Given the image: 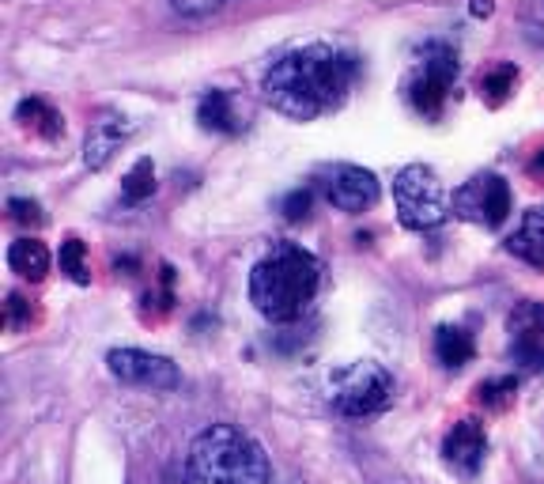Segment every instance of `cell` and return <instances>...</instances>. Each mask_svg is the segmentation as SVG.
Returning <instances> with one entry per match:
<instances>
[{
    "mask_svg": "<svg viewBox=\"0 0 544 484\" xmlns=\"http://www.w3.org/2000/svg\"><path fill=\"white\" fill-rule=\"evenodd\" d=\"M356 61L325 42H310L276 57L261 80L265 103L291 121H314L337 110L352 87Z\"/></svg>",
    "mask_w": 544,
    "mask_h": 484,
    "instance_id": "cell-1",
    "label": "cell"
},
{
    "mask_svg": "<svg viewBox=\"0 0 544 484\" xmlns=\"http://www.w3.org/2000/svg\"><path fill=\"white\" fill-rule=\"evenodd\" d=\"M322 288V261L299 242H276L250 269V303L269 322H295Z\"/></svg>",
    "mask_w": 544,
    "mask_h": 484,
    "instance_id": "cell-2",
    "label": "cell"
},
{
    "mask_svg": "<svg viewBox=\"0 0 544 484\" xmlns=\"http://www.w3.org/2000/svg\"><path fill=\"white\" fill-rule=\"evenodd\" d=\"M186 484H272L269 458L254 435L235 424H212L189 447Z\"/></svg>",
    "mask_w": 544,
    "mask_h": 484,
    "instance_id": "cell-3",
    "label": "cell"
},
{
    "mask_svg": "<svg viewBox=\"0 0 544 484\" xmlns=\"http://www.w3.org/2000/svg\"><path fill=\"white\" fill-rule=\"evenodd\" d=\"M393 205H397V220L408 231H431L450 216V197L439 174L424 167V163H408L393 178Z\"/></svg>",
    "mask_w": 544,
    "mask_h": 484,
    "instance_id": "cell-4",
    "label": "cell"
},
{
    "mask_svg": "<svg viewBox=\"0 0 544 484\" xmlns=\"http://www.w3.org/2000/svg\"><path fill=\"white\" fill-rule=\"evenodd\" d=\"M393 398V375L374 360L348 363L329 375V405L340 416L382 413Z\"/></svg>",
    "mask_w": 544,
    "mask_h": 484,
    "instance_id": "cell-5",
    "label": "cell"
},
{
    "mask_svg": "<svg viewBox=\"0 0 544 484\" xmlns=\"http://www.w3.org/2000/svg\"><path fill=\"white\" fill-rule=\"evenodd\" d=\"M454 80H458V53L450 46H442V42H431L416 76L408 80V103L416 106L424 118H442V106H446V95H450Z\"/></svg>",
    "mask_w": 544,
    "mask_h": 484,
    "instance_id": "cell-6",
    "label": "cell"
},
{
    "mask_svg": "<svg viewBox=\"0 0 544 484\" xmlns=\"http://www.w3.org/2000/svg\"><path fill=\"white\" fill-rule=\"evenodd\" d=\"M450 208H454V216L469 220V224L499 227L507 224L510 216V186L499 174H476L454 193Z\"/></svg>",
    "mask_w": 544,
    "mask_h": 484,
    "instance_id": "cell-7",
    "label": "cell"
},
{
    "mask_svg": "<svg viewBox=\"0 0 544 484\" xmlns=\"http://www.w3.org/2000/svg\"><path fill=\"white\" fill-rule=\"evenodd\" d=\"M106 367L118 382L144 386V390H178L182 386L178 367L167 356H155V352H144V348H114L106 356Z\"/></svg>",
    "mask_w": 544,
    "mask_h": 484,
    "instance_id": "cell-8",
    "label": "cell"
},
{
    "mask_svg": "<svg viewBox=\"0 0 544 484\" xmlns=\"http://www.w3.org/2000/svg\"><path fill=\"white\" fill-rule=\"evenodd\" d=\"M510 329V356L529 371L544 367V303H518L507 318Z\"/></svg>",
    "mask_w": 544,
    "mask_h": 484,
    "instance_id": "cell-9",
    "label": "cell"
},
{
    "mask_svg": "<svg viewBox=\"0 0 544 484\" xmlns=\"http://www.w3.org/2000/svg\"><path fill=\"white\" fill-rule=\"evenodd\" d=\"M325 197L340 212H363V208H371L378 201V178L371 171H363V167L337 163L333 171L325 174Z\"/></svg>",
    "mask_w": 544,
    "mask_h": 484,
    "instance_id": "cell-10",
    "label": "cell"
},
{
    "mask_svg": "<svg viewBox=\"0 0 544 484\" xmlns=\"http://www.w3.org/2000/svg\"><path fill=\"white\" fill-rule=\"evenodd\" d=\"M442 454L461 477H476L480 466H484V454H488V435L480 428V420L454 424V432L446 435V443H442Z\"/></svg>",
    "mask_w": 544,
    "mask_h": 484,
    "instance_id": "cell-11",
    "label": "cell"
},
{
    "mask_svg": "<svg viewBox=\"0 0 544 484\" xmlns=\"http://www.w3.org/2000/svg\"><path fill=\"white\" fill-rule=\"evenodd\" d=\"M133 137V121L129 118H99L87 129L84 140V163L87 171H102L110 159L121 152V144Z\"/></svg>",
    "mask_w": 544,
    "mask_h": 484,
    "instance_id": "cell-12",
    "label": "cell"
},
{
    "mask_svg": "<svg viewBox=\"0 0 544 484\" xmlns=\"http://www.w3.org/2000/svg\"><path fill=\"white\" fill-rule=\"evenodd\" d=\"M507 250L514 258L544 269V208H529L522 216V227L507 239Z\"/></svg>",
    "mask_w": 544,
    "mask_h": 484,
    "instance_id": "cell-13",
    "label": "cell"
},
{
    "mask_svg": "<svg viewBox=\"0 0 544 484\" xmlns=\"http://www.w3.org/2000/svg\"><path fill=\"white\" fill-rule=\"evenodd\" d=\"M16 121L23 129H31V133H38V137H46V140H57L65 133V118H61L46 99H23V103L16 106Z\"/></svg>",
    "mask_w": 544,
    "mask_h": 484,
    "instance_id": "cell-14",
    "label": "cell"
},
{
    "mask_svg": "<svg viewBox=\"0 0 544 484\" xmlns=\"http://www.w3.org/2000/svg\"><path fill=\"white\" fill-rule=\"evenodd\" d=\"M197 121L212 133H238V114L231 91H208L197 103Z\"/></svg>",
    "mask_w": 544,
    "mask_h": 484,
    "instance_id": "cell-15",
    "label": "cell"
},
{
    "mask_svg": "<svg viewBox=\"0 0 544 484\" xmlns=\"http://www.w3.org/2000/svg\"><path fill=\"white\" fill-rule=\"evenodd\" d=\"M435 356H439V363L450 367V371L465 367V363L476 356L473 333H465L461 326H439V333H435Z\"/></svg>",
    "mask_w": 544,
    "mask_h": 484,
    "instance_id": "cell-16",
    "label": "cell"
},
{
    "mask_svg": "<svg viewBox=\"0 0 544 484\" xmlns=\"http://www.w3.org/2000/svg\"><path fill=\"white\" fill-rule=\"evenodd\" d=\"M8 265H12V273H19L23 280H42L50 273V250L38 239H19L12 242V250H8Z\"/></svg>",
    "mask_w": 544,
    "mask_h": 484,
    "instance_id": "cell-17",
    "label": "cell"
},
{
    "mask_svg": "<svg viewBox=\"0 0 544 484\" xmlns=\"http://www.w3.org/2000/svg\"><path fill=\"white\" fill-rule=\"evenodd\" d=\"M152 193H155L152 159H136L133 171L125 174V182H121V201H125V205H144Z\"/></svg>",
    "mask_w": 544,
    "mask_h": 484,
    "instance_id": "cell-18",
    "label": "cell"
},
{
    "mask_svg": "<svg viewBox=\"0 0 544 484\" xmlns=\"http://www.w3.org/2000/svg\"><path fill=\"white\" fill-rule=\"evenodd\" d=\"M514 84H518V69L514 65H499V69L480 76V99L488 106H503L510 99Z\"/></svg>",
    "mask_w": 544,
    "mask_h": 484,
    "instance_id": "cell-19",
    "label": "cell"
},
{
    "mask_svg": "<svg viewBox=\"0 0 544 484\" xmlns=\"http://www.w3.org/2000/svg\"><path fill=\"white\" fill-rule=\"evenodd\" d=\"M61 273H68V280H76V284H91V273H87V246L80 239L61 242Z\"/></svg>",
    "mask_w": 544,
    "mask_h": 484,
    "instance_id": "cell-20",
    "label": "cell"
},
{
    "mask_svg": "<svg viewBox=\"0 0 544 484\" xmlns=\"http://www.w3.org/2000/svg\"><path fill=\"white\" fill-rule=\"evenodd\" d=\"M514 390H518L514 379H492L476 386V398H480V405H488V409H507L510 401H514Z\"/></svg>",
    "mask_w": 544,
    "mask_h": 484,
    "instance_id": "cell-21",
    "label": "cell"
},
{
    "mask_svg": "<svg viewBox=\"0 0 544 484\" xmlns=\"http://www.w3.org/2000/svg\"><path fill=\"white\" fill-rule=\"evenodd\" d=\"M8 212H12V220L23 227H42L46 224V216H42V205L38 201H27V197H12L8 201Z\"/></svg>",
    "mask_w": 544,
    "mask_h": 484,
    "instance_id": "cell-22",
    "label": "cell"
},
{
    "mask_svg": "<svg viewBox=\"0 0 544 484\" xmlns=\"http://www.w3.org/2000/svg\"><path fill=\"white\" fill-rule=\"evenodd\" d=\"M310 190H295V193H288L284 197V216H288L291 224H299V220H306L310 216Z\"/></svg>",
    "mask_w": 544,
    "mask_h": 484,
    "instance_id": "cell-23",
    "label": "cell"
},
{
    "mask_svg": "<svg viewBox=\"0 0 544 484\" xmlns=\"http://www.w3.org/2000/svg\"><path fill=\"white\" fill-rule=\"evenodd\" d=\"M223 4L227 0H170V8L182 12V16H208V12H216Z\"/></svg>",
    "mask_w": 544,
    "mask_h": 484,
    "instance_id": "cell-24",
    "label": "cell"
},
{
    "mask_svg": "<svg viewBox=\"0 0 544 484\" xmlns=\"http://www.w3.org/2000/svg\"><path fill=\"white\" fill-rule=\"evenodd\" d=\"M4 322L12 329L27 326V322H31V303H27L23 295H8V314H4Z\"/></svg>",
    "mask_w": 544,
    "mask_h": 484,
    "instance_id": "cell-25",
    "label": "cell"
},
{
    "mask_svg": "<svg viewBox=\"0 0 544 484\" xmlns=\"http://www.w3.org/2000/svg\"><path fill=\"white\" fill-rule=\"evenodd\" d=\"M529 31L537 38H544V0H533V4H529Z\"/></svg>",
    "mask_w": 544,
    "mask_h": 484,
    "instance_id": "cell-26",
    "label": "cell"
},
{
    "mask_svg": "<svg viewBox=\"0 0 544 484\" xmlns=\"http://www.w3.org/2000/svg\"><path fill=\"white\" fill-rule=\"evenodd\" d=\"M492 0H473V4H469V12H473V16H492Z\"/></svg>",
    "mask_w": 544,
    "mask_h": 484,
    "instance_id": "cell-27",
    "label": "cell"
},
{
    "mask_svg": "<svg viewBox=\"0 0 544 484\" xmlns=\"http://www.w3.org/2000/svg\"><path fill=\"white\" fill-rule=\"evenodd\" d=\"M529 171H533V174H541V171H544V148H541V156L533 159V167H529Z\"/></svg>",
    "mask_w": 544,
    "mask_h": 484,
    "instance_id": "cell-28",
    "label": "cell"
}]
</instances>
